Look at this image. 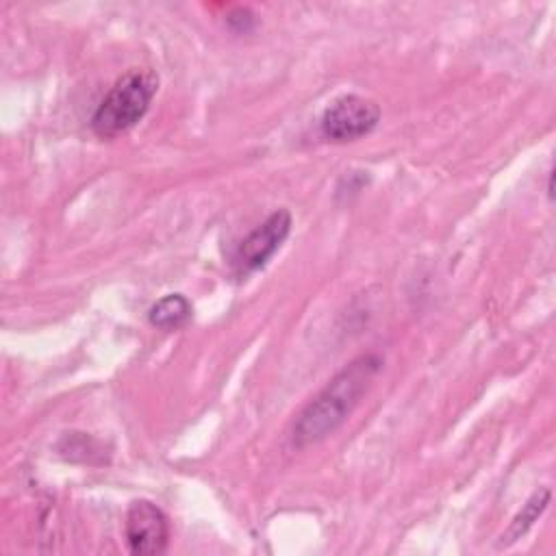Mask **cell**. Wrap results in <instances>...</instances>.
I'll return each instance as SVG.
<instances>
[{
  "mask_svg": "<svg viewBox=\"0 0 556 556\" xmlns=\"http://www.w3.org/2000/svg\"><path fill=\"white\" fill-rule=\"evenodd\" d=\"M380 367L382 358L369 352L352 358L343 369H339L295 415L289 430L291 445L302 450L332 434L356 408Z\"/></svg>",
  "mask_w": 556,
  "mask_h": 556,
  "instance_id": "6da1fadb",
  "label": "cell"
},
{
  "mask_svg": "<svg viewBox=\"0 0 556 556\" xmlns=\"http://www.w3.org/2000/svg\"><path fill=\"white\" fill-rule=\"evenodd\" d=\"M159 89V74L132 67L122 74L96 106L89 126L102 139L130 130L148 113Z\"/></svg>",
  "mask_w": 556,
  "mask_h": 556,
  "instance_id": "7a4b0ae2",
  "label": "cell"
},
{
  "mask_svg": "<svg viewBox=\"0 0 556 556\" xmlns=\"http://www.w3.org/2000/svg\"><path fill=\"white\" fill-rule=\"evenodd\" d=\"M380 122V106L363 96L345 93L334 98L319 115V132L328 141L345 143L369 135Z\"/></svg>",
  "mask_w": 556,
  "mask_h": 556,
  "instance_id": "3957f363",
  "label": "cell"
},
{
  "mask_svg": "<svg viewBox=\"0 0 556 556\" xmlns=\"http://www.w3.org/2000/svg\"><path fill=\"white\" fill-rule=\"evenodd\" d=\"M293 226V217L287 208H278L267 215L252 232H248L235 252V274L248 276L267 265V261L280 250L285 239L289 237Z\"/></svg>",
  "mask_w": 556,
  "mask_h": 556,
  "instance_id": "277c9868",
  "label": "cell"
},
{
  "mask_svg": "<svg viewBox=\"0 0 556 556\" xmlns=\"http://www.w3.org/2000/svg\"><path fill=\"white\" fill-rule=\"evenodd\" d=\"M169 517L150 500L130 502L124 519V539L135 556H159L169 545Z\"/></svg>",
  "mask_w": 556,
  "mask_h": 556,
  "instance_id": "5b68a950",
  "label": "cell"
},
{
  "mask_svg": "<svg viewBox=\"0 0 556 556\" xmlns=\"http://www.w3.org/2000/svg\"><path fill=\"white\" fill-rule=\"evenodd\" d=\"M193 315L191 302L182 293H167L148 311V321L159 330H178Z\"/></svg>",
  "mask_w": 556,
  "mask_h": 556,
  "instance_id": "8992f818",
  "label": "cell"
},
{
  "mask_svg": "<svg viewBox=\"0 0 556 556\" xmlns=\"http://www.w3.org/2000/svg\"><path fill=\"white\" fill-rule=\"evenodd\" d=\"M549 495H552V493H549L547 486H541L539 491H534V493L530 495V500H528V502L523 504V508L513 517L510 526H508L506 532L502 534L500 547H506V545L519 541V539L534 526V521H536V519L543 515V510L547 508Z\"/></svg>",
  "mask_w": 556,
  "mask_h": 556,
  "instance_id": "52a82bcc",
  "label": "cell"
},
{
  "mask_svg": "<svg viewBox=\"0 0 556 556\" xmlns=\"http://www.w3.org/2000/svg\"><path fill=\"white\" fill-rule=\"evenodd\" d=\"M226 22H228V26H230L232 30H237V33H248V30L254 28L256 17H254V13H252L248 7H237V9L226 17Z\"/></svg>",
  "mask_w": 556,
  "mask_h": 556,
  "instance_id": "ba28073f",
  "label": "cell"
}]
</instances>
